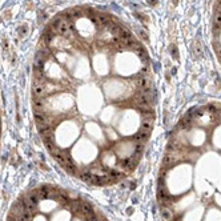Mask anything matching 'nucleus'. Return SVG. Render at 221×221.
Returning <instances> with one entry per match:
<instances>
[{
  "label": "nucleus",
  "instance_id": "obj_1",
  "mask_svg": "<svg viewBox=\"0 0 221 221\" xmlns=\"http://www.w3.org/2000/svg\"><path fill=\"white\" fill-rule=\"evenodd\" d=\"M32 221H107V219L97 213L93 205L83 197L71 194L67 204H60L57 198H42L38 202Z\"/></svg>",
  "mask_w": 221,
  "mask_h": 221
},
{
  "label": "nucleus",
  "instance_id": "obj_2",
  "mask_svg": "<svg viewBox=\"0 0 221 221\" xmlns=\"http://www.w3.org/2000/svg\"><path fill=\"white\" fill-rule=\"evenodd\" d=\"M52 28L56 34H59L60 36H64V38H68V36L72 35V25L69 21L65 20L64 17H60V19L55 20Z\"/></svg>",
  "mask_w": 221,
  "mask_h": 221
},
{
  "label": "nucleus",
  "instance_id": "obj_3",
  "mask_svg": "<svg viewBox=\"0 0 221 221\" xmlns=\"http://www.w3.org/2000/svg\"><path fill=\"white\" fill-rule=\"evenodd\" d=\"M44 92H45V83H44V80H35L34 87H32L34 97H42Z\"/></svg>",
  "mask_w": 221,
  "mask_h": 221
},
{
  "label": "nucleus",
  "instance_id": "obj_4",
  "mask_svg": "<svg viewBox=\"0 0 221 221\" xmlns=\"http://www.w3.org/2000/svg\"><path fill=\"white\" fill-rule=\"evenodd\" d=\"M44 100L42 97H35L34 99V108H35V111H40V112H43L44 111Z\"/></svg>",
  "mask_w": 221,
  "mask_h": 221
},
{
  "label": "nucleus",
  "instance_id": "obj_5",
  "mask_svg": "<svg viewBox=\"0 0 221 221\" xmlns=\"http://www.w3.org/2000/svg\"><path fill=\"white\" fill-rule=\"evenodd\" d=\"M119 38H120V39H131L132 35H131V32L128 31L127 28H123V27H121V31H120Z\"/></svg>",
  "mask_w": 221,
  "mask_h": 221
},
{
  "label": "nucleus",
  "instance_id": "obj_6",
  "mask_svg": "<svg viewBox=\"0 0 221 221\" xmlns=\"http://www.w3.org/2000/svg\"><path fill=\"white\" fill-rule=\"evenodd\" d=\"M215 25L221 27V11H217L215 13Z\"/></svg>",
  "mask_w": 221,
  "mask_h": 221
},
{
  "label": "nucleus",
  "instance_id": "obj_7",
  "mask_svg": "<svg viewBox=\"0 0 221 221\" xmlns=\"http://www.w3.org/2000/svg\"><path fill=\"white\" fill-rule=\"evenodd\" d=\"M52 38H53V34H51L49 31H45V32H44V42H45L47 44H48L51 40H52Z\"/></svg>",
  "mask_w": 221,
  "mask_h": 221
},
{
  "label": "nucleus",
  "instance_id": "obj_8",
  "mask_svg": "<svg viewBox=\"0 0 221 221\" xmlns=\"http://www.w3.org/2000/svg\"><path fill=\"white\" fill-rule=\"evenodd\" d=\"M194 52H196V55H197L198 57H200L201 55H202V53H201V49H200V47H198V45L194 47Z\"/></svg>",
  "mask_w": 221,
  "mask_h": 221
},
{
  "label": "nucleus",
  "instance_id": "obj_9",
  "mask_svg": "<svg viewBox=\"0 0 221 221\" xmlns=\"http://www.w3.org/2000/svg\"><path fill=\"white\" fill-rule=\"evenodd\" d=\"M216 51H217V55L221 57V47H216Z\"/></svg>",
  "mask_w": 221,
  "mask_h": 221
}]
</instances>
